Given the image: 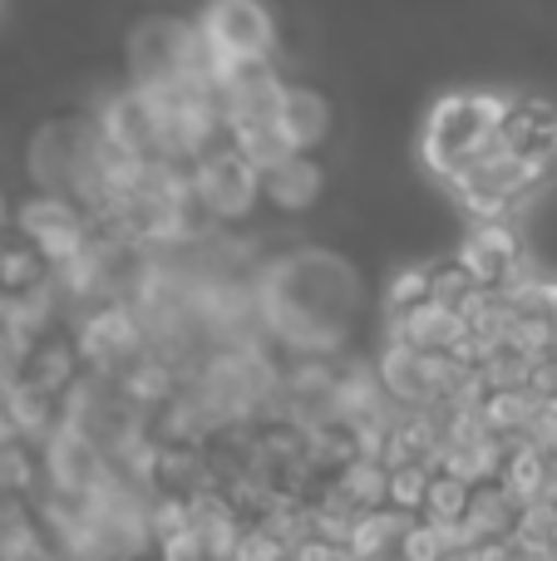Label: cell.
<instances>
[{
  "label": "cell",
  "instance_id": "obj_1",
  "mask_svg": "<svg viewBox=\"0 0 557 561\" xmlns=\"http://www.w3.org/2000/svg\"><path fill=\"white\" fill-rule=\"evenodd\" d=\"M361 310V272L341 252L296 247L257 266V316L286 355H345Z\"/></svg>",
  "mask_w": 557,
  "mask_h": 561
},
{
  "label": "cell",
  "instance_id": "obj_2",
  "mask_svg": "<svg viewBox=\"0 0 557 561\" xmlns=\"http://www.w3.org/2000/svg\"><path fill=\"white\" fill-rule=\"evenodd\" d=\"M509 94L499 89H454V94L434 99L420 128V163L434 183H454L484 148L499 138L503 118H509Z\"/></svg>",
  "mask_w": 557,
  "mask_h": 561
},
{
  "label": "cell",
  "instance_id": "obj_3",
  "mask_svg": "<svg viewBox=\"0 0 557 561\" xmlns=\"http://www.w3.org/2000/svg\"><path fill=\"white\" fill-rule=\"evenodd\" d=\"M128 84H183V79H207V45L197 20L183 15H148L134 25L128 39Z\"/></svg>",
  "mask_w": 557,
  "mask_h": 561
},
{
  "label": "cell",
  "instance_id": "obj_4",
  "mask_svg": "<svg viewBox=\"0 0 557 561\" xmlns=\"http://www.w3.org/2000/svg\"><path fill=\"white\" fill-rule=\"evenodd\" d=\"M197 30L207 45V69L217 84H227L237 65L276 55V15L262 0H203Z\"/></svg>",
  "mask_w": 557,
  "mask_h": 561
},
{
  "label": "cell",
  "instance_id": "obj_5",
  "mask_svg": "<svg viewBox=\"0 0 557 561\" xmlns=\"http://www.w3.org/2000/svg\"><path fill=\"white\" fill-rule=\"evenodd\" d=\"M193 193L197 203L213 213L217 227H237L262 207V168L242 153V148L223 144L193 168Z\"/></svg>",
  "mask_w": 557,
  "mask_h": 561
},
{
  "label": "cell",
  "instance_id": "obj_6",
  "mask_svg": "<svg viewBox=\"0 0 557 561\" xmlns=\"http://www.w3.org/2000/svg\"><path fill=\"white\" fill-rule=\"evenodd\" d=\"M10 222H15V232L25 237L49 266L75 262V256H84L89 242H94V217L59 193H30L25 203L15 207Z\"/></svg>",
  "mask_w": 557,
  "mask_h": 561
},
{
  "label": "cell",
  "instance_id": "obj_7",
  "mask_svg": "<svg viewBox=\"0 0 557 561\" xmlns=\"http://www.w3.org/2000/svg\"><path fill=\"white\" fill-rule=\"evenodd\" d=\"M454 256L469 266V276L479 280V286L509 290V296L543 272V266L533 262V252L523 247V237L513 232V222H474L469 237L454 247Z\"/></svg>",
  "mask_w": 557,
  "mask_h": 561
},
{
  "label": "cell",
  "instance_id": "obj_8",
  "mask_svg": "<svg viewBox=\"0 0 557 561\" xmlns=\"http://www.w3.org/2000/svg\"><path fill=\"white\" fill-rule=\"evenodd\" d=\"M326 197V168L316 153H286L276 168L262 173V207L276 217H306Z\"/></svg>",
  "mask_w": 557,
  "mask_h": 561
},
{
  "label": "cell",
  "instance_id": "obj_9",
  "mask_svg": "<svg viewBox=\"0 0 557 561\" xmlns=\"http://www.w3.org/2000/svg\"><path fill=\"white\" fill-rule=\"evenodd\" d=\"M503 144L513 148L519 158H528L538 173H557V104H548V99H513L509 104V118H503Z\"/></svg>",
  "mask_w": 557,
  "mask_h": 561
},
{
  "label": "cell",
  "instance_id": "obj_10",
  "mask_svg": "<svg viewBox=\"0 0 557 561\" xmlns=\"http://www.w3.org/2000/svg\"><path fill=\"white\" fill-rule=\"evenodd\" d=\"M331 99L321 94V89H306V84H286V99H282V118H276V128H282L286 148L292 153H316V148L331 138Z\"/></svg>",
  "mask_w": 557,
  "mask_h": 561
},
{
  "label": "cell",
  "instance_id": "obj_11",
  "mask_svg": "<svg viewBox=\"0 0 557 561\" xmlns=\"http://www.w3.org/2000/svg\"><path fill=\"white\" fill-rule=\"evenodd\" d=\"M548 448L533 444V438H509L503 444V463H499V483L509 488L519 503H533V497H548Z\"/></svg>",
  "mask_w": 557,
  "mask_h": 561
},
{
  "label": "cell",
  "instance_id": "obj_12",
  "mask_svg": "<svg viewBox=\"0 0 557 561\" xmlns=\"http://www.w3.org/2000/svg\"><path fill=\"white\" fill-rule=\"evenodd\" d=\"M469 507H474V483H464V478L434 468V483H430V497H424V513L420 517L444 523V527H464V523H469Z\"/></svg>",
  "mask_w": 557,
  "mask_h": 561
},
{
  "label": "cell",
  "instance_id": "obj_13",
  "mask_svg": "<svg viewBox=\"0 0 557 561\" xmlns=\"http://www.w3.org/2000/svg\"><path fill=\"white\" fill-rule=\"evenodd\" d=\"M424 300H434L430 296V262H410V266H400V272L385 280L380 310H385V320H390V316H410V310L424 306Z\"/></svg>",
  "mask_w": 557,
  "mask_h": 561
},
{
  "label": "cell",
  "instance_id": "obj_14",
  "mask_svg": "<svg viewBox=\"0 0 557 561\" xmlns=\"http://www.w3.org/2000/svg\"><path fill=\"white\" fill-rule=\"evenodd\" d=\"M430 483H434V463H390V488H385V503L400 507V513L420 517L424 513V497H430Z\"/></svg>",
  "mask_w": 557,
  "mask_h": 561
},
{
  "label": "cell",
  "instance_id": "obj_15",
  "mask_svg": "<svg viewBox=\"0 0 557 561\" xmlns=\"http://www.w3.org/2000/svg\"><path fill=\"white\" fill-rule=\"evenodd\" d=\"M450 552H459L454 533L444 523H430V517H414L405 527V542H400V561H444Z\"/></svg>",
  "mask_w": 557,
  "mask_h": 561
},
{
  "label": "cell",
  "instance_id": "obj_16",
  "mask_svg": "<svg viewBox=\"0 0 557 561\" xmlns=\"http://www.w3.org/2000/svg\"><path fill=\"white\" fill-rule=\"evenodd\" d=\"M232 561H292V547L262 523H247L232 547Z\"/></svg>",
  "mask_w": 557,
  "mask_h": 561
},
{
  "label": "cell",
  "instance_id": "obj_17",
  "mask_svg": "<svg viewBox=\"0 0 557 561\" xmlns=\"http://www.w3.org/2000/svg\"><path fill=\"white\" fill-rule=\"evenodd\" d=\"M154 557L158 561H217L213 552H207V542H203V533H197V527H183V533L163 537V542L154 547Z\"/></svg>",
  "mask_w": 557,
  "mask_h": 561
},
{
  "label": "cell",
  "instance_id": "obj_18",
  "mask_svg": "<svg viewBox=\"0 0 557 561\" xmlns=\"http://www.w3.org/2000/svg\"><path fill=\"white\" fill-rule=\"evenodd\" d=\"M10 227V207H5V193H0V232Z\"/></svg>",
  "mask_w": 557,
  "mask_h": 561
},
{
  "label": "cell",
  "instance_id": "obj_19",
  "mask_svg": "<svg viewBox=\"0 0 557 561\" xmlns=\"http://www.w3.org/2000/svg\"><path fill=\"white\" fill-rule=\"evenodd\" d=\"M444 561H469V557H464V552H450V557H444Z\"/></svg>",
  "mask_w": 557,
  "mask_h": 561
},
{
  "label": "cell",
  "instance_id": "obj_20",
  "mask_svg": "<svg viewBox=\"0 0 557 561\" xmlns=\"http://www.w3.org/2000/svg\"><path fill=\"white\" fill-rule=\"evenodd\" d=\"M553 552H557V527H553Z\"/></svg>",
  "mask_w": 557,
  "mask_h": 561
}]
</instances>
